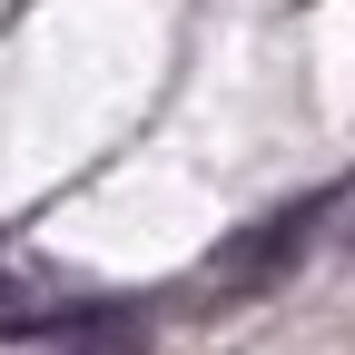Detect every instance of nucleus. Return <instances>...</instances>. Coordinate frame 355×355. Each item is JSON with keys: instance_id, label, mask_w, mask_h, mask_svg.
<instances>
[{"instance_id": "obj_1", "label": "nucleus", "mask_w": 355, "mask_h": 355, "mask_svg": "<svg viewBox=\"0 0 355 355\" xmlns=\"http://www.w3.org/2000/svg\"><path fill=\"white\" fill-rule=\"evenodd\" d=\"M316 217H326V207H286L277 227H257V237H237L227 257H217V277H227V286H257V277H286V266H296V247L316 237Z\"/></svg>"}]
</instances>
